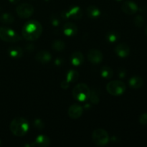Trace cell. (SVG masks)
Listing matches in <instances>:
<instances>
[{
  "instance_id": "obj_10",
  "label": "cell",
  "mask_w": 147,
  "mask_h": 147,
  "mask_svg": "<svg viewBox=\"0 0 147 147\" xmlns=\"http://www.w3.org/2000/svg\"><path fill=\"white\" fill-rule=\"evenodd\" d=\"M121 9L125 14L131 15V14H136L139 8H138V6L136 5V3L134 2V1H126L122 4Z\"/></svg>"
},
{
  "instance_id": "obj_23",
  "label": "cell",
  "mask_w": 147,
  "mask_h": 147,
  "mask_svg": "<svg viewBox=\"0 0 147 147\" xmlns=\"http://www.w3.org/2000/svg\"><path fill=\"white\" fill-rule=\"evenodd\" d=\"M0 20L1 22L4 23V24H12L14 21V17L12 14H9V13H4V14H1L0 17Z\"/></svg>"
},
{
  "instance_id": "obj_26",
  "label": "cell",
  "mask_w": 147,
  "mask_h": 147,
  "mask_svg": "<svg viewBox=\"0 0 147 147\" xmlns=\"http://www.w3.org/2000/svg\"><path fill=\"white\" fill-rule=\"evenodd\" d=\"M134 23L136 27H141L144 25V20L142 16L137 15L136 17H135L134 20Z\"/></svg>"
},
{
  "instance_id": "obj_15",
  "label": "cell",
  "mask_w": 147,
  "mask_h": 147,
  "mask_svg": "<svg viewBox=\"0 0 147 147\" xmlns=\"http://www.w3.org/2000/svg\"><path fill=\"white\" fill-rule=\"evenodd\" d=\"M35 59L40 63H47L52 60V55L47 50H42L36 55Z\"/></svg>"
},
{
  "instance_id": "obj_7",
  "label": "cell",
  "mask_w": 147,
  "mask_h": 147,
  "mask_svg": "<svg viewBox=\"0 0 147 147\" xmlns=\"http://www.w3.org/2000/svg\"><path fill=\"white\" fill-rule=\"evenodd\" d=\"M17 16L22 19H27L32 15L34 12V7L28 3H23L20 4L16 8Z\"/></svg>"
},
{
  "instance_id": "obj_25",
  "label": "cell",
  "mask_w": 147,
  "mask_h": 147,
  "mask_svg": "<svg viewBox=\"0 0 147 147\" xmlns=\"http://www.w3.org/2000/svg\"><path fill=\"white\" fill-rule=\"evenodd\" d=\"M100 95L98 93L97 90H90V94L89 96L88 100H90V103L93 104H98L100 102Z\"/></svg>"
},
{
  "instance_id": "obj_29",
  "label": "cell",
  "mask_w": 147,
  "mask_h": 147,
  "mask_svg": "<svg viewBox=\"0 0 147 147\" xmlns=\"http://www.w3.org/2000/svg\"><path fill=\"white\" fill-rule=\"evenodd\" d=\"M51 22L53 25L57 26L60 24V21H59L58 19H57V17H52L51 18Z\"/></svg>"
},
{
  "instance_id": "obj_17",
  "label": "cell",
  "mask_w": 147,
  "mask_h": 147,
  "mask_svg": "<svg viewBox=\"0 0 147 147\" xmlns=\"http://www.w3.org/2000/svg\"><path fill=\"white\" fill-rule=\"evenodd\" d=\"M129 86L131 88L134 89H139L143 86L144 80L142 78L139 77V76H134V77L131 78L129 80Z\"/></svg>"
},
{
  "instance_id": "obj_13",
  "label": "cell",
  "mask_w": 147,
  "mask_h": 147,
  "mask_svg": "<svg viewBox=\"0 0 147 147\" xmlns=\"http://www.w3.org/2000/svg\"><path fill=\"white\" fill-rule=\"evenodd\" d=\"M63 33L67 37H73L77 34L78 27L74 23L68 22L63 25Z\"/></svg>"
},
{
  "instance_id": "obj_22",
  "label": "cell",
  "mask_w": 147,
  "mask_h": 147,
  "mask_svg": "<svg viewBox=\"0 0 147 147\" xmlns=\"http://www.w3.org/2000/svg\"><path fill=\"white\" fill-rule=\"evenodd\" d=\"M120 37V34L117 31L109 32L106 34V39L111 43L116 42Z\"/></svg>"
},
{
  "instance_id": "obj_31",
  "label": "cell",
  "mask_w": 147,
  "mask_h": 147,
  "mask_svg": "<svg viewBox=\"0 0 147 147\" xmlns=\"http://www.w3.org/2000/svg\"><path fill=\"white\" fill-rule=\"evenodd\" d=\"M119 76L121 78H123L124 76H126V71H119Z\"/></svg>"
},
{
  "instance_id": "obj_34",
  "label": "cell",
  "mask_w": 147,
  "mask_h": 147,
  "mask_svg": "<svg viewBox=\"0 0 147 147\" xmlns=\"http://www.w3.org/2000/svg\"><path fill=\"white\" fill-rule=\"evenodd\" d=\"M116 1H121V0H116Z\"/></svg>"
},
{
  "instance_id": "obj_20",
  "label": "cell",
  "mask_w": 147,
  "mask_h": 147,
  "mask_svg": "<svg viewBox=\"0 0 147 147\" xmlns=\"http://www.w3.org/2000/svg\"><path fill=\"white\" fill-rule=\"evenodd\" d=\"M100 75L105 79H111L113 76V70L109 66H103L100 70Z\"/></svg>"
},
{
  "instance_id": "obj_24",
  "label": "cell",
  "mask_w": 147,
  "mask_h": 147,
  "mask_svg": "<svg viewBox=\"0 0 147 147\" xmlns=\"http://www.w3.org/2000/svg\"><path fill=\"white\" fill-rule=\"evenodd\" d=\"M52 47L54 50L57 52L63 51L65 48V44L62 40H55L52 44Z\"/></svg>"
},
{
  "instance_id": "obj_12",
  "label": "cell",
  "mask_w": 147,
  "mask_h": 147,
  "mask_svg": "<svg viewBox=\"0 0 147 147\" xmlns=\"http://www.w3.org/2000/svg\"><path fill=\"white\" fill-rule=\"evenodd\" d=\"M114 51L119 57H126L130 54V47L127 44L121 43L115 47Z\"/></svg>"
},
{
  "instance_id": "obj_11",
  "label": "cell",
  "mask_w": 147,
  "mask_h": 147,
  "mask_svg": "<svg viewBox=\"0 0 147 147\" xmlns=\"http://www.w3.org/2000/svg\"><path fill=\"white\" fill-rule=\"evenodd\" d=\"M83 113V109L78 104H73L69 107L67 114L71 119H78L82 116Z\"/></svg>"
},
{
  "instance_id": "obj_5",
  "label": "cell",
  "mask_w": 147,
  "mask_h": 147,
  "mask_svg": "<svg viewBox=\"0 0 147 147\" xmlns=\"http://www.w3.org/2000/svg\"><path fill=\"white\" fill-rule=\"evenodd\" d=\"M126 86L123 82L121 80H112L106 86V90L111 96H119L126 91Z\"/></svg>"
},
{
  "instance_id": "obj_21",
  "label": "cell",
  "mask_w": 147,
  "mask_h": 147,
  "mask_svg": "<svg viewBox=\"0 0 147 147\" xmlns=\"http://www.w3.org/2000/svg\"><path fill=\"white\" fill-rule=\"evenodd\" d=\"M79 78V73L78 72L76 71L75 70H70L67 72V76H66V80L69 82V83H75L77 81L78 79Z\"/></svg>"
},
{
  "instance_id": "obj_3",
  "label": "cell",
  "mask_w": 147,
  "mask_h": 147,
  "mask_svg": "<svg viewBox=\"0 0 147 147\" xmlns=\"http://www.w3.org/2000/svg\"><path fill=\"white\" fill-rule=\"evenodd\" d=\"M73 96L76 100L83 102L88 100L90 94V89L85 83H79L73 88Z\"/></svg>"
},
{
  "instance_id": "obj_4",
  "label": "cell",
  "mask_w": 147,
  "mask_h": 147,
  "mask_svg": "<svg viewBox=\"0 0 147 147\" xmlns=\"http://www.w3.org/2000/svg\"><path fill=\"white\" fill-rule=\"evenodd\" d=\"M0 39L7 42L14 43L22 40V37L14 30L5 27H0Z\"/></svg>"
},
{
  "instance_id": "obj_9",
  "label": "cell",
  "mask_w": 147,
  "mask_h": 147,
  "mask_svg": "<svg viewBox=\"0 0 147 147\" xmlns=\"http://www.w3.org/2000/svg\"><path fill=\"white\" fill-rule=\"evenodd\" d=\"M88 60L93 64H99L102 62L103 59V55L102 52L96 49H92L89 50L87 54Z\"/></svg>"
},
{
  "instance_id": "obj_19",
  "label": "cell",
  "mask_w": 147,
  "mask_h": 147,
  "mask_svg": "<svg viewBox=\"0 0 147 147\" xmlns=\"http://www.w3.org/2000/svg\"><path fill=\"white\" fill-rule=\"evenodd\" d=\"M9 55L13 58H20L22 56L23 51L22 48L17 46H12L10 47L8 50Z\"/></svg>"
},
{
  "instance_id": "obj_14",
  "label": "cell",
  "mask_w": 147,
  "mask_h": 147,
  "mask_svg": "<svg viewBox=\"0 0 147 147\" xmlns=\"http://www.w3.org/2000/svg\"><path fill=\"white\" fill-rule=\"evenodd\" d=\"M51 144L50 139L49 137L45 135H39L36 139L34 140V143L31 144L32 146H39V147H47L49 146Z\"/></svg>"
},
{
  "instance_id": "obj_35",
  "label": "cell",
  "mask_w": 147,
  "mask_h": 147,
  "mask_svg": "<svg viewBox=\"0 0 147 147\" xmlns=\"http://www.w3.org/2000/svg\"><path fill=\"white\" fill-rule=\"evenodd\" d=\"M0 143H1V142H0Z\"/></svg>"
},
{
  "instance_id": "obj_27",
  "label": "cell",
  "mask_w": 147,
  "mask_h": 147,
  "mask_svg": "<svg viewBox=\"0 0 147 147\" xmlns=\"http://www.w3.org/2000/svg\"><path fill=\"white\" fill-rule=\"evenodd\" d=\"M34 126L38 129H42L43 128L45 127V123H43L42 121L40 120V119H36V120H34Z\"/></svg>"
},
{
  "instance_id": "obj_6",
  "label": "cell",
  "mask_w": 147,
  "mask_h": 147,
  "mask_svg": "<svg viewBox=\"0 0 147 147\" xmlns=\"http://www.w3.org/2000/svg\"><path fill=\"white\" fill-rule=\"evenodd\" d=\"M93 143L98 146H104L109 143V136L108 132L103 129H97L94 130L92 134Z\"/></svg>"
},
{
  "instance_id": "obj_2",
  "label": "cell",
  "mask_w": 147,
  "mask_h": 147,
  "mask_svg": "<svg viewBox=\"0 0 147 147\" xmlns=\"http://www.w3.org/2000/svg\"><path fill=\"white\" fill-rule=\"evenodd\" d=\"M29 125L28 121L22 117H17L13 119L10 123L9 129L11 133L16 136H24L28 132Z\"/></svg>"
},
{
  "instance_id": "obj_8",
  "label": "cell",
  "mask_w": 147,
  "mask_h": 147,
  "mask_svg": "<svg viewBox=\"0 0 147 147\" xmlns=\"http://www.w3.org/2000/svg\"><path fill=\"white\" fill-rule=\"evenodd\" d=\"M65 19H72V20H80L83 17V11L78 6H74L71 7L68 11H65L63 15Z\"/></svg>"
},
{
  "instance_id": "obj_1",
  "label": "cell",
  "mask_w": 147,
  "mask_h": 147,
  "mask_svg": "<svg viewBox=\"0 0 147 147\" xmlns=\"http://www.w3.org/2000/svg\"><path fill=\"white\" fill-rule=\"evenodd\" d=\"M42 30V26L40 22L37 20H30L23 26L22 34L26 40L35 41L40 37Z\"/></svg>"
},
{
  "instance_id": "obj_30",
  "label": "cell",
  "mask_w": 147,
  "mask_h": 147,
  "mask_svg": "<svg viewBox=\"0 0 147 147\" xmlns=\"http://www.w3.org/2000/svg\"><path fill=\"white\" fill-rule=\"evenodd\" d=\"M69 82L67 81V80H64V81H63L62 82V83H61V87L63 88V89H67V88L69 87V86H70V84H69Z\"/></svg>"
},
{
  "instance_id": "obj_33",
  "label": "cell",
  "mask_w": 147,
  "mask_h": 147,
  "mask_svg": "<svg viewBox=\"0 0 147 147\" xmlns=\"http://www.w3.org/2000/svg\"><path fill=\"white\" fill-rule=\"evenodd\" d=\"M145 33H146V34L147 35V26H146V29H145Z\"/></svg>"
},
{
  "instance_id": "obj_18",
  "label": "cell",
  "mask_w": 147,
  "mask_h": 147,
  "mask_svg": "<svg viewBox=\"0 0 147 147\" xmlns=\"http://www.w3.org/2000/svg\"><path fill=\"white\" fill-rule=\"evenodd\" d=\"M86 14L90 18H97L100 15V10L96 6L90 5L86 9Z\"/></svg>"
},
{
  "instance_id": "obj_32",
  "label": "cell",
  "mask_w": 147,
  "mask_h": 147,
  "mask_svg": "<svg viewBox=\"0 0 147 147\" xmlns=\"http://www.w3.org/2000/svg\"><path fill=\"white\" fill-rule=\"evenodd\" d=\"M11 4H17L20 0H9Z\"/></svg>"
},
{
  "instance_id": "obj_16",
  "label": "cell",
  "mask_w": 147,
  "mask_h": 147,
  "mask_svg": "<svg viewBox=\"0 0 147 147\" xmlns=\"http://www.w3.org/2000/svg\"><path fill=\"white\" fill-rule=\"evenodd\" d=\"M70 61L73 65L80 66L84 62V55L79 51L74 52L70 57Z\"/></svg>"
},
{
  "instance_id": "obj_28",
  "label": "cell",
  "mask_w": 147,
  "mask_h": 147,
  "mask_svg": "<svg viewBox=\"0 0 147 147\" xmlns=\"http://www.w3.org/2000/svg\"><path fill=\"white\" fill-rule=\"evenodd\" d=\"M139 122L142 125H147V113H143L142 115H141V116L139 117Z\"/></svg>"
}]
</instances>
